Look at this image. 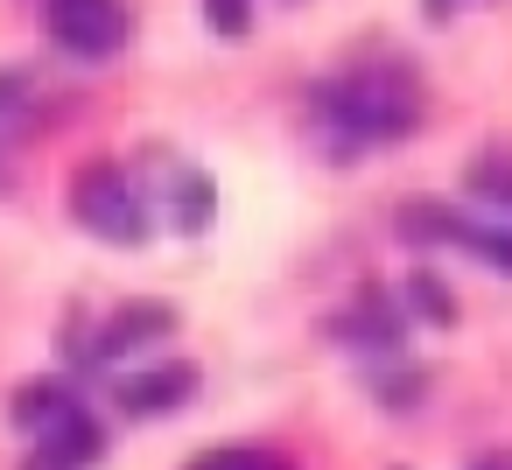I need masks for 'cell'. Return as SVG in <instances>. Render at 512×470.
<instances>
[{"label":"cell","instance_id":"cell-1","mask_svg":"<svg viewBox=\"0 0 512 470\" xmlns=\"http://www.w3.org/2000/svg\"><path fill=\"white\" fill-rule=\"evenodd\" d=\"M316 113L330 134H344L351 148H372V141H407L421 127V78L407 64H386V71H344V78H323L316 85Z\"/></svg>","mask_w":512,"mask_h":470},{"label":"cell","instance_id":"cell-2","mask_svg":"<svg viewBox=\"0 0 512 470\" xmlns=\"http://www.w3.org/2000/svg\"><path fill=\"white\" fill-rule=\"evenodd\" d=\"M71 218L113 246H141L148 239V190H134V176L120 162H85L71 183Z\"/></svg>","mask_w":512,"mask_h":470},{"label":"cell","instance_id":"cell-3","mask_svg":"<svg viewBox=\"0 0 512 470\" xmlns=\"http://www.w3.org/2000/svg\"><path fill=\"white\" fill-rule=\"evenodd\" d=\"M134 15H127V0H50V43L78 64H99L127 43Z\"/></svg>","mask_w":512,"mask_h":470},{"label":"cell","instance_id":"cell-4","mask_svg":"<svg viewBox=\"0 0 512 470\" xmlns=\"http://www.w3.org/2000/svg\"><path fill=\"white\" fill-rule=\"evenodd\" d=\"M190 393H197V372H190V365H176V358H162V365L127 372V379L113 386V407H120V414H134V421H155V414L190 407Z\"/></svg>","mask_w":512,"mask_h":470},{"label":"cell","instance_id":"cell-5","mask_svg":"<svg viewBox=\"0 0 512 470\" xmlns=\"http://www.w3.org/2000/svg\"><path fill=\"white\" fill-rule=\"evenodd\" d=\"M169 330H176V309H169V302H127L113 323L92 330L85 365H113V358H127V351H148V344H162Z\"/></svg>","mask_w":512,"mask_h":470},{"label":"cell","instance_id":"cell-6","mask_svg":"<svg viewBox=\"0 0 512 470\" xmlns=\"http://www.w3.org/2000/svg\"><path fill=\"white\" fill-rule=\"evenodd\" d=\"M330 337H344V344H358V351H372V358H400L407 309H393V302L372 288V295H358L344 316H330Z\"/></svg>","mask_w":512,"mask_h":470},{"label":"cell","instance_id":"cell-7","mask_svg":"<svg viewBox=\"0 0 512 470\" xmlns=\"http://www.w3.org/2000/svg\"><path fill=\"white\" fill-rule=\"evenodd\" d=\"M99 456H106V428H99L92 407H78V414H64L57 428H43L29 470H92Z\"/></svg>","mask_w":512,"mask_h":470},{"label":"cell","instance_id":"cell-8","mask_svg":"<svg viewBox=\"0 0 512 470\" xmlns=\"http://www.w3.org/2000/svg\"><path fill=\"white\" fill-rule=\"evenodd\" d=\"M85 400L64 386V379H22L15 393H8V421L15 428H29V435H43V428H57L64 414H78Z\"/></svg>","mask_w":512,"mask_h":470},{"label":"cell","instance_id":"cell-9","mask_svg":"<svg viewBox=\"0 0 512 470\" xmlns=\"http://www.w3.org/2000/svg\"><path fill=\"white\" fill-rule=\"evenodd\" d=\"M162 197H169V225H176L183 239H204V232H211L218 197H211V176H204V169H176Z\"/></svg>","mask_w":512,"mask_h":470},{"label":"cell","instance_id":"cell-10","mask_svg":"<svg viewBox=\"0 0 512 470\" xmlns=\"http://www.w3.org/2000/svg\"><path fill=\"white\" fill-rule=\"evenodd\" d=\"M400 309H407V316H421V323H435V330H449V323H456V295H449V281H442V274H428V267H414V274L400 281Z\"/></svg>","mask_w":512,"mask_h":470},{"label":"cell","instance_id":"cell-11","mask_svg":"<svg viewBox=\"0 0 512 470\" xmlns=\"http://www.w3.org/2000/svg\"><path fill=\"white\" fill-rule=\"evenodd\" d=\"M449 246L470 253V260H484V267H498V274H512V225H484V218H463V211H456Z\"/></svg>","mask_w":512,"mask_h":470},{"label":"cell","instance_id":"cell-12","mask_svg":"<svg viewBox=\"0 0 512 470\" xmlns=\"http://www.w3.org/2000/svg\"><path fill=\"white\" fill-rule=\"evenodd\" d=\"M393 225H400V239H407V246H449L456 211H449V204H407Z\"/></svg>","mask_w":512,"mask_h":470},{"label":"cell","instance_id":"cell-13","mask_svg":"<svg viewBox=\"0 0 512 470\" xmlns=\"http://www.w3.org/2000/svg\"><path fill=\"white\" fill-rule=\"evenodd\" d=\"M190 470H295V463L274 456V449H253V442H225V449L190 456Z\"/></svg>","mask_w":512,"mask_h":470},{"label":"cell","instance_id":"cell-14","mask_svg":"<svg viewBox=\"0 0 512 470\" xmlns=\"http://www.w3.org/2000/svg\"><path fill=\"white\" fill-rule=\"evenodd\" d=\"M470 190H477V197H491L498 211H512V155H505V148L477 155V162H470Z\"/></svg>","mask_w":512,"mask_h":470},{"label":"cell","instance_id":"cell-15","mask_svg":"<svg viewBox=\"0 0 512 470\" xmlns=\"http://www.w3.org/2000/svg\"><path fill=\"white\" fill-rule=\"evenodd\" d=\"M204 22H211L225 43H239V36L253 29V0H204Z\"/></svg>","mask_w":512,"mask_h":470},{"label":"cell","instance_id":"cell-16","mask_svg":"<svg viewBox=\"0 0 512 470\" xmlns=\"http://www.w3.org/2000/svg\"><path fill=\"white\" fill-rule=\"evenodd\" d=\"M29 92H36V78H29V71H0V120H8L15 106H29Z\"/></svg>","mask_w":512,"mask_h":470},{"label":"cell","instance_id":"cell-17","mask_svg":"<svg viewBox=\"0 0 512 470\" xmlns=\"http://www.w3.org/2000/svg\"><path fill=\"white\" fill-rule=\"evenodd\" d=\"M470 470H512V449H491V456H477Z\"/></svg>","mask_w":512,"mask_h":470},{"label":"cell","instance_id":"cell-18","mask_svg":"<svg viewBox=\"0 0 512 470\" xmlns=\"http://www.w3.org/2000/svg\"><path fill=\"white\" fill-rule=\"evenodd\" d=\"M421 8H428V22H449V15L463 8V0H421Z\"/></svg>","mask_w":512,"mask_h":470}]
</instances>
